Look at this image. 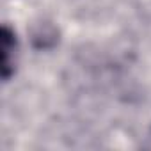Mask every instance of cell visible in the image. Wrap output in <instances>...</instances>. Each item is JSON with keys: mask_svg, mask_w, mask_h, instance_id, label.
I'll list each match as a JSON object with an SVG mask.
<instances>
[{"mask_svg": "<svg viewBox=\"0 0 151 151\" xmlns=\"http://www.w3.org/2000/svg\"><path fill=\"white\" fill-rule=\"evenodd\" d=\"M16 50H18L16 36L7 25H4V29H2V78L4 80H9L11 75L14 73Z\"/></svg>", "mask_w": 151, "mask_h": 151, "instance_id": "cell-1", "label": "cell"}]
</instances>
